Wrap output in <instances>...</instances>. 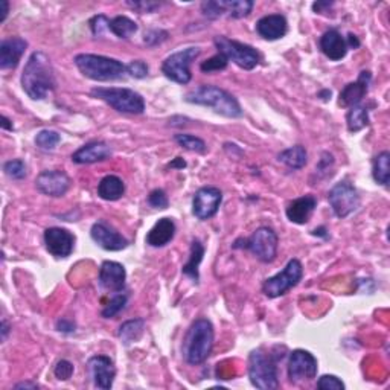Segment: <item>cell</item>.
I'll use <instances>...</instances> for the list:
<instances>
[{
  "mask_svg": "<svg viewBox=\"0 0 390 390\" xmlns=\"http://www.w3.org/2000/svg\"><path fill=\"white\" fill-rule=\"evenodd\" d=\"M22 87L35 101H42L55 88L54 67L45 52L37 51L29 57L22 74Z\"/></svg>",
  "mask_w": 390,
  "mask_h": 390,
  "instance_id": "cell-1",
  "label": "cell"
},
{
  "mask_svg": "<svg viewBox=\"0 0 390 390\" xmlns=\"http://www.w3.org/2000/svg\"><path fill=\"white\" fill-rule=\"evenodd\" d=\"M214 348V326L211 320L205 317L197 319L189 326L183 340V357L186 363L198 366L205 363Z\"/></svg>",
  "mask_w": 390,
  "mask_h": 390,
  "instance_id": "cell-2",
  "label": "cell"
},
{
  "mask_svg": "<svg viewBox=\"0 0 390 390\" xmlns=\"http://www.w3.org/2000/svg\"><path fill=\"white\" fill-rule=\"evenodd\" d=\"M185 101L212 108L215 113L226 117H241L243 110L236 98L217 86H200L186 93Z\"/></svg>",
  "mask_w": 390,
  "mask_h": 390,
  "instance_id": "cell-3",
  "label": "cell"
},
{
  "mask_svg": "<svg viewBox=\"0 0 390 390\" xmlns=\"http://www.w3.org/2000/svg\"><path fill=\"white\" fill-rule=\"evenodd\" d=\"M75 66L86 78L93 81H115L127 74V66L115 58L95 54H79L75 57Z\"/></svg>",
  "mask_w": 390,
  "mask_h": 390,
  "instance_id": "cell-4",
  "label": "cell"
},
{
  "mask_svg": "<svg viewBox=\"0 0 390 390\" xmlns=\"http://www.w3.org/2000/svg\"><path fill=\"white\" fill-rule=\"evenodd\" d=\"M92 96L107 103L110 107L121 113L130 115H142L145 112V101L142 95L132 88H119V87H95Z\"/></svg>",
  "mask_w": 390,
  "mask_h": 390,
  "instance_id": "cell-5",
  "label": "cell"
},
{
  "mask_svg": "<svg viewBox=\"0 0 390 390\" xmlns=\"http://www.w3.org/2000/svg\"><path fill=\"white\" fill-rule=\"evenodd\" d=\"M248 378L256 389L275 390L279 387L277 367L273 355H267L263 349L250 352L248 357Z\"/></svg>",
  "mask_w": 390,
  "mask_h": 390,
  "instance_id": "cell-6",
  "label": "cell"
},
{
  "mask_svg": "<svg viewBox=\"0 0 390 390\" xmlns=\"http://www.w3.org/2000/svg\"><path fill=\"white\" fill-rule=\"evenodd\" d=\"M214 43L219 54H223L227 62L235 63L244 71H252L259 63V54L255 47L239 43L236 40H231L223 35L215 37Z\"/></svg>",
  "mask_w": 390,
  "mask_h": 390,
  "instance_id": "cell-7",
  "label": "cell"
},
{
  "mask_svg": "<svg viewBox=\"0 0 390 390\" xmlns=\"http://www.w3.org/2000/svg\"><path fill=\"white\" fill-rule=\"evenodd\" d=\"M304 276V267L299 259H289L285 268L281 273L268 277L263 285V293L270 297L276 299L284 296L293 287H296Z\"/></svg>",
  "mask_w": 390,
  "mask_h": 390,
  "instance_id": "cell-8",
  "label": "cell"
},
{
  "mask_svg": "<svg viewBox=\"0 0 390 390\" xmlns=\"http://www.w3.org/2000/svg\"><path fill=\"white\" fill-rule=\"evenodd\" d=\"M200 55L198 47H188L183 51H178L173 55H169L164 64H162V72L164 75L171 79L174 83L178 84H188L191 81V63Z\"/></svg>",
  "mask_w": 390,
  "mask_h": 390,
  "instance_id": "cell-9",
  "label": "cell"
},
{
  "mask_svg": "<svg viewBox=\"0 0 390 390\" xmlns=\"http://www.w3.org/2000/svg\"><path fill=\"white\" fill-rule=\"evenodd\" d=\"M277 235L270 227H259L244 241V248L250 250L259 261L273 263L277 255Z\"/></svg>",
  "mask_w": 390,
  "mask_h": 390,
  "instance_id": "cell-10",
  "label": "cell"
},
{
  "mask_svg": "<svg viewBox=\"0 0 390 390\" xmlns=\"http://www.w3.org/2000/svg\"><path fill=\"white\" fill-rule=\"evenodd\" d=\"M329 205H331L334 214L338 218H346L355 212L360 206V195L354 185H351L348 180L338 182L333 186L331 191L328 194Z\"/></svg>",
  "mask_w": 390,
  "mask_h": 390,
  "instance_id": "cell-11",
  "label": "cell"
},
{
  "mask_svg": "<svg viewBox=\"0 0 390 390\" xmlns=\"http://www.w3.org/2000/svg\"><path fill=\"white\" fill-rule=\"evenodd\" d=\"M252 0H209L202 4V13L207 18L227 16L231 18L247 17L253 9Z\"/></svg>",
  "mask_w": 390,
  "mask_h": 390,
  "instance_id": "cell-12",
  "label": "cell"
},
{
  "mask_svg": "<svg viewBox=\"0 0 390 390\" xmlns=\"http://www.w3.org/2000/svg\"><path fill=\"white\" fill-rule=\"evenodd\" d=\"M317 375L316 357L305 349H294L288 360V378L292 383L308 382Z\"/></svg>",
  "mask_w": 390,
  "mask_h": 390,
  "instance_id": "cell-13",
  "label": "cell"
},
{
  "mask_svg": "<svg viewBox=\"0 0 390 390\" xmlns=\"http://www.w3.org/2000/svg\"><path fill=\"white\" fill-rule=\"evenodd\" d=\"M223 202V194L218 188L205 186L200 188L193 200V214L205 222L217 215L219 205Z\"/></svg>",
  "mask_w": 390,
  "mask_h": 390,
  "instance_id": "cell-14",
  "label": "cell"
},
{
  "mask_svg": "<svg viewBox=\"0 0 390 390\" xmlns=\"http://www.w3.org/2000/svg\"><path fill=\"white\" fill-rule=\"evenodd\" d=\"M46 250L55 258L71 256L75 247V236L62 227H49L45 231Z\"/></svg>",
  "mask_w": 390,
  "mask_h": 390,
  "instance_id": "cell-15",
  "label": "cell"
},
{
  "mask_svg": "<svg viewBox=\"0 0 390 390\" xmlns=\"http://www.w3.org/2000/svg\"><path fill=\"white\" fill-rule=\"evenodd\" d=\"M90 236L93 241L108 252H119L128 246L127 239L105 222H98L90 229Z\"/></svg>",
  "mask_w": 390,
  "mask_h": 390,
  "instance_id": "cell-16",
  "label": "cell"
},
{
  "mask_svg": "<svg viewBox=\"0 0 390 390\" xmlns=\"http://www.w3.org/2000/svg\"><path fill=\"white\" fill-rule=\"evenodd\" d=\"M88 372L93 379V384L98 389L108 390L112 389L115 377H116V367L112 360L107 355H95L88 360Z\"/></svg>",
  "mask_w": 390,
  "mask_h": 390,
  "instance_id": "cell-17",
  "label": "cell"
},
{
  "mask_svg": "<svg viewBox=\"0 0 390 390\" xmlns=\"http://www.w3.org/2000/svg\"><path fill=\"white\" fill-rule=\"evenodd\" d=\"M35 186L47 197H63L71 188V178L63 171H43L35 180Z\"/></svg>",
  "mask_w": 390,
  "mask_h": 390,
  "instance_id": "cell-18",
  "label": "cell"
},
{
  "mask_svg": "<svg viewBox=\"0 0 390 390\" xmlns=\"http://www.w3.org/2000/svg\"><path fill=\"white\" fill-rule=\"evenodd\" d=\"M372 75L369 71H363L360 74L358 79L355 83H349L348 86H345V88L340 92V98H338V104L345 107V108H351L354 105H358L360 103L363 101V98L366 96L367 90H369V84H371Z\"/></svg>",
  "mask_w": 390,
  "mask_h": 390,
  "instance_id": "cell-19",
  "label": "cell"
},
{
  "mask_svg": "<svg viewBox=\"0 0 390 390\" xmlns=\"http://www.w3.org/2000/svg\"><path fill=\"white\" fill-rule=\"evenodd\" d=\"M127 273L122 264L115 261H104L99 268V284L107 292L121 293L125 288Z\"/></svg>",
  "mask_w": 390,
  "mask_h": 390,
  "instance_id": "cell-20",
  "label": "cell"
},
{
  "mask_svg": "<svg viewBox=\"0 0 390 390\" xmlns=\"http://www.w3.org/2000/svg\"><path fill=\"white\" fill-rule=\"evenodd\" d=\"M28 47V42L20 37H11L0 43V69H16Z\"/></svg>",
  "mask_w": 390,
  "mask_h": 390,
  "instance_id": "cell-21",
  "label": "cell"
},
{
  "mask_svg": "<svg viewBox=\"0 0 390 390\" xmlns=\"http://www.w3.org/2000/svg\"><path fill=\"white\" fill-rule=\"evenodd\" d=\"M317 207V198L314 195H304L293 200L287 206V218L294 224H306Z\"/></svg>",
  "mask_w": 390,
  "mask_h": 390,
  "instance_id": "cell-22",
  "label": "cell"
},
{
  "mask_svg": "<svg viewBox=\"0 0 390 390\" xmlns=\"http://www.w3.org/2000/svg\"><path fill=\"white\" fill-rule=\"evenodd\" d=\"M256 33L265 40H279L288 33V22L282 14H270L258 20Z\"/></svg>",
  "mask_w": 390,
  "mask_h": 390,
  "instance_id": "cell-23",
  "label": "cell"
},
{
  "mask_svg": "<svg viewBox=\"0 0 390 390\" xmlns=\"http://www.w3.org/2000/svg\"><path fill=\"white\" fill-rule=\"evenodd\" d=\"M112 156V148H110L105 142H88L84 147H81L78 151L74 153L72 162L78 165H87V164H96L107 160Z\"/></svg>",
  "mask_w": 390,
  "mask_h": 390,
  "instance_id": "cell-24",
  "label": "cell"
},
{
  "mask_svg": "<svg viewBox=\"0 0 390 390\" xmlns=\"http://www.w3.org/2000/svg\"><path fill=\"white\" fill-rule=\"evenodd\" d=\"M320 49L333 62H340L348 54V43L345 37L335 29H329L320 37Z\"/></svg>",
  "mask_w": 390,
  "mask_h": 390,
  "instance_id": "cell-25",
  "label": "cell"
},
{
  "mask_svg": "<svg viewBox=\"0 0 390 390\" xmlns=\"http://www.w3.org/2000/svg\"><path fill=\"white\" fill-rule=\"evenodd\" d=\"M176 235V224L171 218H160L147 235V244L151 247H164L173 241Z\"/></svg>",
  "mask_w": 390,
  "mask_h": 390,
  "instance_id": "cell-26",
  "label": "cell"
},
{
  "mask_svg": "<svg viewBox=\"0 0 390 390\" xmlns=\"http://www.w3.org/2000/svg\"><path fill=\"white\" fill-rule=\"evenodd\" d=\"M125 193V185L117 176H107L98 185V195L105 202H116Z\"/></svg>",
  "mask_w": 390,
  "mask_h": 390,
  "instance_id": "cell-27",
  "label": "cell"
},
{
  "mask_svg": "<svg viewBox=\"0 0 390 390\" xmlns=\"http://www.w3.org/2000/svg\"><path fill=\"white\" fill-rule=\"evenodd\" d=\"M205 256V247L203 244L198 241V239H194L191 244V255H189V261L183 265L182 272L183 275H186L188 277L193 279V282L198 284L200 281V273H198V267L203 261Z\"/></svg>",
  "mask_w": 390,
  "mask_h": 390,
  "instance_id": "cell-28",
  "label": "cell"
},
{
  "mask_svg": "<svg viewBox=\"0 0 390 390\" xmlns=\"http://www.w3.org/2000/svg\"><path fill=\"white\" fill-rule=\"evenodd\" d=\"M279 162H282L292 169H302L308 162L306 149L302 145H294L292 148H287L277 156Z\"/></svg>",
  "mask_w": 390,
  "mask_h": 390,
  "instance_id": "cell-29",
  "label": "cell"
},
{
  "mask_svg": "<svg viewBox=\"0 0 390 390\" xmlns=\"http://www.w3.org/2000/svg\"><path fill=\"white\" fill-rule=\"evenodd\" d=\"M145 329V322L144 319H134V320H127L125 323L121 325L119 328V338L124 345H132L137 342L139 338L142 337Z\"/></svg>",
  "mask_w": 390,
  "mask_h": 390,
  "instance_id": "cell-30",
  "label": "cell"
},
{
  "mask_svg": "<svg viewBox=\"0 0 390 390\" xmlns=\"http://www.w3.org/2000/svg\"><path fill=\"white\" fill-rule=\"evenodd\" d=\"M346 124H348V130L351 133L362 132L363 128H366L369 125L367 108L360 105V104L349 108V112L346 115Z\"/></svg>",
  "mask_w": 390,
  "mask_h": 390,
  "instance_id": "cell-31",
  "label": "cell"
},
{
  "mask_svg": "<svg viewBox=\"0 0 390 390\" xmlns=\"http://www.w3.org/2000/svg\"><path fill=\"white\" fill-rule=\"evenodd\" d=\"M372 176L377 183L387 186L390 178V153L383 151L375 156L372 164Z\"/></svg>",
  "mask_w": 390,
  "mask_h": 390,
  "instance_id": "cell-32",
  "label": "cell"
},
{
  "mask_svg": "<svg viewBox=\"0 0 390 390\" xmlns=\"http://www.w3.org/2000/svg\"><path fill=\"white\" fill-rule=\"evenodd\" d=\"M110 33H113L117 38H130L137 33V25L132 18L117 16L113 20H110Z\"/></svg>",
  "mask_w": 390,
  "mask_h": 390,
  "instance_id": "cell-33",
  "label": "cell"
},
{
  "mask_svg": "<svg viewBox=\"0 0 390 390\" xmlns=\"http://www.w3.org/2000/svg\"><path fill=\"white\" fill-rule=\"evenodd\" d=\"M174 139L180 147L185 149H189V151H195L200 154L206 153V144L203 139L191 136V134H176Z\"/></svg>",
  "mask_w": 390,
  "mask_h": 390,
  "instance_id": "cell-34",
  "label": "cell"
},
{
  "mask_svg": "<svg viewBox=\"0 0 390 390\" xmlns=\"http://www.w3.org/2000/svg\"><path fill=\"white\" fill-rule=\"evenodd\" d=\"M62 141V136H59L57 132H52V130H42L37 136H35V145L42 149H54L58 142Z\"/></svg>",
  "mask_w": 390,
  "mask_h": 390,
  "instance_id": "cell-35",
  "label": "cell"
},
{
  "mask_svg": "<svg viewBox=\"0 0 390 390\" xmlns=\"http://www.w3.org/2000/svg\"><path fill=\"white\" fill-rule=\"evenodd\" d=\"M125 304H127V294H122V293L115 294L112 299H110V302L104 306L103 317L104 319L115 317L119 311H122Z\"/></svg>",
  "mask_w": 390,
  "mask_h": 390,
  "instance_id": "cell-36",
  "label": "cell"
},
{
  "mask_svg": "<svg viewBox=\"0 0 390 390\" xmlns=\"http://www.w3.org/2000/svg\"><path fill=\"white\" fill-rule=\"evenodd\" d=\"M229 62L227 58L223 55V54H217L214 57H211L209 59H206L205 63H202V66H200V69L205 74H211V72H219V71H224V69L227 67Z\"/></svg>",
  "mask_w": 390,
  "mask_h": 390,
  "instance_id": "cell-37",
  "label": "cell"
},
{
  "mask_svg": "<svg viewBox=\"0 0 390 390\" xmlns=\"http://www.w3.org/2000/svg\"><path fill=\"white\" fill-rule=\"evenodd\" d=\"M4 171L8 177H11L14 180H22L26 177V165L23 160H9V162L5 164Z\"/></svg>",
  "mask_w": 390,
  "mask_h": 390,
  "instance_id": "cell-38",
  "label": "cell"
},
{
  "mask_svg": "<svg viewBox=\"0 0 390 390\" xmlns=\"http://www.w3.org/2000/svg\"><path fill=\"white\" fill-rule=\"evenodd\" d=\"M317 389H320V390H343L345 383L335 375H323L319 378Z\"/></svg>",
  "mask_w": 390,
  "mask_h": 390,
  "instance_id": "cell-39",
  "label": "cell"
},
{
  "mask_svg": "<svg viewBox=\"0 0 390 390\" xmlns=\"http://www.w3.org/2000/svg\"><path fill=\"white\" fill-rule=\"evenodd\" d=\"M90 28L95 37H103L110 33V20L105 16H95L90 20Z\"/></svg>",
  "mask_w": 390,
  "mask_h": 390,
  "instance_id": "cell-40",
  "label": "cell"
},
{
  "mask_svg": "<svg viewBox=\"0 0 390 390\" xmlns=\"http://www.w3.org/2000/svg\"><path fill=\"white\" fill-rule=\"evenodd\" d=\"M127 74H130L133 78L142 79L148 75V64L142 62V59H134V62L127 64Z\"/></svg>",
  "mask_w": 390,
  "mask_h": 390,
  "instance_id": "cell-41",
  "label": "cell"
},
{
  "mask_svg": "<svg viewBox=\"0 0 390 390\" xmlns=\"http://www.w3.org/2000/svg\"><path fill=\"white\" fill-rule=\"evenodd\" d=\"M54 374L58 379H62V382H67V379L74 375V365L71 362H67V360H62V362L57 363Z\"/></svg>",
  "mask_w": 390,
  "mask_h": 390,
  "instance_id": "cell-42",
  "label": "cell"
},
{
  "mask_svg": "<svg viewBox=\"0 0 390 390\" xmlns=\"http://www.w3.org/2000/svg\"><path fill=\"white\" fill-rule=\"evenodd\" d=\"M148 203L149 206H153L156 209H166L169 205L168 197L162 189H154V191L148 195Z\"/></svg>",
  "mask_w": 390,
  "mask_h": 390,
  "instance_id": "cell-43",
  "label": "cell"
},
{
  "mask_svg": "<svg viewBox=\"0 0 390 390\" xmlns=\"http://www.w3.org/2000/svg\"><path fill=\"white\" fill-rule=\"evenodd\" d=\"M127 5L141 14H151L160 8L159 2H151V0H147V2L145 0L144 2H127Z\"/></svg>",
  "mask_w": 390,
  "mask_h": 390,
  "instance_id": "cell-44",
  "label": "cell"
},
{
  "mask_svg": "<svg viewBox=\"0 0 390 390\" xmlns=\"http://www.w3.org/2000/svg\"><path fill=\"white\" fill-rule=\"evenodd\" d=\"M57 329H58V331H62V333H74L75 331V323L71 322V320H67V319H62V320H58Z\"/></svg>",
  "mask_w": 390,
  "mask_h": 390,
  "instance_id": "cell-45",
  "label": "cell"
},
{
  "mask_svg": "<svg viewBox=\"0 0 390 390\" xmlns=\"http://www.w3.org/2000/svg\"><path fill=\"white\" fill-rule=\"evenodd\" d=\"M8 11H9V4L6 0H0V23H4L6 20Z\"/></svg>",
  "mask_w": 390,
  "mask_h": 390,
  "instance_id": "cell-46",
  "label": "cell"
},
{
  "mask_svg": "<svg viewBox=\"0 0 390 390\" xmlns=\"http://www.w3.org/2000/svg\"><path fill=\"white\" fill-rule=\"evenodd\" d=\"M346 43H348V47H352V49H357L360 46V42H358V38L352 34H349L348 40H346Z\"/></svg>",
  "mask_w": 390,
  "mask_h": 390,
  "instance_id": "cell-47",
  "label": "cell"
},
{
  "mask_svg": "<svg viewBox=\"0 0 390 390\" xmlns=\"http://www.w3.org/2000/svg\"><path fill=\"white\" fill-rule=\"evenodd\" d=\"M2 128L4 130H9V132H13V130H14L11 121H9V119L6 116H2Z\"/></svg>",
  "mask_w": 390,
  "mask_h": 390,
  "instance_id": "cell-48",
  "label": "cell"
},
{
  "mask_svg": "<svg viewBox=\"0 0 390 390\" xmlns=\"http://www.w3.org/2000/svg\"><path fill=\"white\" fill-rule=\"evenodd\" d=\"M169 166H171V168H185V166H186V162H185V160H183L182 157H177V159L174 160V162H173L171 165H169Z\"/></svg>",
  "mask_w": 390,
  "mask_h": 390,
  "instance_id": "cell-49",
  "label": "cell"
},
{
  "mask_svg": "<svg viewBox=\"0 0 390 390\" xmlns=\"http://www.w3.org/2000/svg\"><path fill=\"white\" fill-rule=\"evenodd\" d=\"M16 389H38V384L34 383H20L16 386Z\"/></svg>",
  "mask_w": 390,
  "mask_h": 390,
  "instance_id": "cell-50",
  "label": "cell"
},
{
  "mask_svg": "<svg viewBox=\"0 0 390 390\" xmlns=\"http://www.w3.org/2000/svg\"><path fill=\"white\" fill-rule=\"evenodd\" d=\"M8 333H9V326L6 323V320H4V322H2V340H4V342L8 337Z\"/></svg>",
  "mask_w": 390,
  "mask_h": 390,
  "instance_id": "cell-51",
  "label": "cell"
}]
</instances>
